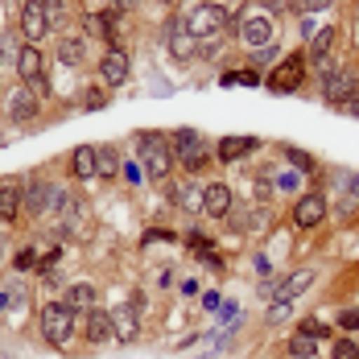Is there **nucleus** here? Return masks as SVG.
<instances>
[{"mask_svg":"<svg viewBox=\"0 0 359 359\" xmlns=\"http://www.w3.org/2000/svg\"><path fill=\"white\" fill-rule=\"evenodd\" d=\"M50 194H54L50 182H29V186H25V211H29V215L50 211Z\"/></svg>","mask_w":359,"mask_h":359,"instance_id":"nucleus-21","label":"nucleus"},{"mask_svg":"<svg viewBox=\"0 0 359 359\" xmlns=\"http://www.w3.org/2000/svg\"><path fill=\"white\" fill-rule=\"evenodd\" d=\"M330 359H359V339H351V334L334 339L330 343Z\"/></svg>","mask_w":359,"mask_h":359,"instance_id":"nucleus-28","label":"nucleus"},{"mask_svg":"<svg viewBox=\"0 0 359 359\" xmlns=\"http://www.w3.org/2000/svg\"><path fill=\"white\" fill-rule=\"evenodd\" d=\"M285 161L297 170V174H318V161H314L306 149H293V144H285Z\"/></svg>","mask_w":359,"mask_h":359,"instance_id":"nucleus-26","label":"nucleus"},{"mask_svg":"<svg viewBox=\"0 0 359 359\" xmlns=\"http://www.w3.org/2000/svg\"><path fill=\"white\" fill-rule=\"evenodd\" d=\"M41 334H46L50 347H67L79 334V310H71L67 302H50L41 310Z\"/></svg>","mask_w":359,"mask_h":359,"instance_id":"nucleus-2","label":"nucleus"},{"mask_svg":"<svg viewBox=\"0 0 359 359\" xmlns=\"http://www.w3.org/2000/svg\"><path fill=\"white\" fill-rule=\"evenodd\" d=\"M326 215H330L326 194H318V190L297 194V203H293V223H297V227H323Z\"/></svg>","mask_w":359,"mask_h":359,"instance_id":"nucleus-6","label":"nucleus"},{"mask_svg":"<svg viewBox=\"0 0 359 359\" xmlns=\"http://www.w3.org/2000/svg\"><path fill=\"white\" fill-rule=\"evenodd\" d=\"M170 153H174V161H190V157L203 153V137H198L194 128H178V133L170 137Z\"/></svg>","mask_w":359,"mask_h":359,"instance_id":"nucleus-18","label":"nucleus"},{"mask_svg":"<svg viewBox=\"0 0 359 359\" xmlns=\"http://www.w3.org/2000/svg\"><path fill=\"white\" fill-rule=\"evenodd\" d=\"M71 174L79 182H95V144H79L71 153Z\"/></svg>","mask_w":359,"mask_h":359,"instance_id":"nucleus-20","label":"nucleus"},{"mask_svg":"<svg viewBox=\"0 0 359 359\" xmlns=\"http://www.w3.org/2000/svg\"><path fill=\"white\" fill-rule=\"evenodd\" d=\"M314 281H318V269H297V273H289L281 281H273V297L269 302H297Z\"/></svg>","mask_w":359,"mask_h":359,"instance_id":"nucleus-8","label":"nucleus"},{"mask_svg":"<svg viewBox=\"0 0 359 359\" xmlns=\"http://www.w3.org/2000/svg\"><path fill=\"white\" fill-rule=\"evenodd\" d=\"M359 95V74L347 71V67H339V71H330L323 79V100L326 104H334V108H343L347 100H355Z\"/></svg>","mask_w":359,"mask_h":359,"instance_id":"nucleus-5","label":"nucleus"},{"mask_svg":"<svg viewBox=\"0 0 359 359\" xmlns=\"http://www.w3.org/2000/svg\"><path fill=\"white\" fill-rule=\"evenodd\" d=\"M62 302H67L71 310H83V314H87V310H95V285L79 281V285L67 289V297H62Z\"/></svg>","mask_w":359,"mask_h":359,"instance_id":"nucleus-23","label":"nucleus"},{"mask_svg":"<svg viewBox=\"0 0 359 359\" xmlns=\"http://www.w3.org/2000/svg\"><path fill=\"white\" fill-rule=\"evenodd\" d=\"M347 194H351V198H359V174H351V178H347Z\"/></svg>","mask_w":359,"mask_h":359,"instance_id":"nucleus-41","label":"nucleus"},{"mask_svg":"<svg viewBox=\"0 0 359 359\" xmlns=\"http://www.w3.org/2000/svg\"><path fill=\"white\" fill-rule=\"evenodd\" d=\"M236 34H240V41H244L248 50H264V46H273L277 29H273V17H269V13H252V17L240 21Z\"/></svg>","mask_w":359,"mask_h":359,"instance_id":"nucleus-7","label":"nucleus"},{"mask_svg":"<svg viewBox=\"0 0 359 359\" xmlns=\"http://www.w3.org/2000/svg\"><path fill=\"white\" fill-rule=\"evenodd\" d=\"M260 149V141L256 137H223V141L215 144V161H244V157H252Z\"/></svg>","mask_w":359,"mask_h":359,"instance_id":"nucleus-14","label":"nucleus"},{"mask_svg":"<svg viewBox=\"0 0 359 359\" xmlns=\"http://www.w3.org/2000/svg\"><path fill=\"white\" fill-rule=\"evenodd\" d=\"M137 161H144V174L149 178H165L170 165H174L170 137L165 133H137Z\"/></svg>","mask_w":359,"mask_h":359,"instance_id":"nucleus-3","label":"nucleus"},{"mask_svg":"<svg viewBox=\"0 0 359 359\" xmlns=\"http://www.w3.org/2000/svg\"><path fill=\"white\" fill-rule=\"evenodd\" d=\"M21 211H25V186L21 182H0V223H13Z\"/></svg>","mask_w":359,"mask_h":359,"instance_id":"nucleus-16","label":"nucleus"},{"mask_svg":"<svg viewBox=\"0 0 359 359\" xmlns=\"http://www.w3.org/2000/svg\"><path fill=\"white\" fill-rule=\"evenodd\" d=\"M17 74L25 79V87L46 79V58H41L37 46H21V50H17Z\"/></svg>","mask_w":359,"mask_h":359,"instance_id":"nucleus-15","label":"nucleus"},{"mask_svg":"<svg viewBox=\"0 0 359 359\" xmlns=\"http://www.w3.org/2000/svg\"><path fill=\"white\" fill-rule=\"evenodd\" d=\"M318 34V25H314V21H302V37H306V41H310V37Z\"/></svg>","mask_w":359,"mask_h":359,"instance_id":"nucleus-42","label":"nucleus"},{"mask_svg":"<svg viewBox=\"0 0 359 359\" xmlns=\"http://www.w3.org/2000/svg\"><path fill=\"white\" fill-rule=\"evenodd\" d=\"M306 67H310L306 54H289V58H281V62L273 67V74L264 79V87H269L273 95H293V91L306 83Z\"/></svg>","mask_w":359,"mask_h":359,"instance_id":"nucleus-4","label":"nucleus"},{"mask_svg":"<svg viewBox=\"0 0 359 359\" xmlns=\"http://www.w3.org/2000/svg\"><path fill=\"white\" fill-rule=\"evenodd\" d=\"M334 326H339V330H347V334H359V306H347V310H339Z\"/></svg>","mask_w":359,"mask_h":359,"instance_id":"nucleus-30","label":"nucleus"},{"mask_svg":"<svg viewBox=\"0 0 359 359\" xmlns=\"http://www.w3.org/2000/svg\"><path fill=\"white\" fill-rule=\"evenodd\" d=\"M37 264H41V260H37V248H21L13 256V269H17V273H34Z\"/></svg>","mask_w":359,"mask_h":359,"instance_id":"nucleus-31","label":"nucleus"},{"mask_svg":"<svg viewBox=\"0 0 359 359\" xmlns=\"http://www.w3.org/2000/svg\"><path fill=\"white\" fill-rule=\"evenodd\" d=\"M83 339H87L91 347H104L108 339H116V326H111V314L104 310V306L87 310V318H83Z\"/></svg>","mask_w":359,"mask_h":359,"instance_id":"nucleus-12","label":"nucleus"},{"mask_svg":"<svg viewBox=\"0 0 359 359\" xmlns=\"http://www.w3.org/2000/svg\"><path fill=\"white\" fill-rule=\"evenodd\" d=\"M277 58V46H264V50H252V71H260V67H269Z\"/></svg>","mask_w":359,"mask_h":359,"instance_id":"nucleus-32","label":"nucleus"},{"mask_svg":"<svg viewBox=\"0 0 359 359\" xmlns=\"http://www.w3.org/2000/svg\"><path fill=\"white\" fill-rule=\"evenodd\" d=\"M203 306H207V310H219L223 302H219V293H207V297H203Z\"/></svg>","mask_w":359,"mask_h":359,"instance_id":"nucleus-44","label":"nucleus"},{"mask_svg":"<svg viewBox=\"0 0 359 359\" xmlns=\"http://www.w3.org/2000/svg\"><path fill=\"white\" fill-rule=\"evenodd\" d=\"M289 314H293V302H273V310H269V323H285Z\"/></svg>","mask_w":359,"mask_h":359,"instance_id":"nucleus-33","label":"nucleus"},{"mask_svg":"<svg viewBox=\"0 0 359 359\" xmlns=\"http://www.w3.org/2000/svg\"><path fill=\"white\" fill-rule=\"evenodd\" d=\"M203 211L211 219H227L236 211V194H231V186L227 182H211L207 190H203Z\"/></svg>","mask_w":359,"mask_h":359,"instance_id":"nucleus-11","label":"nucleus"},{"mask_svg":"<svg viewBox=\"0 0 359 359\" xmlns=\"http://www.w3.org/2000/svg\"><path fill=\"white\" fill-rule=\"evenodd\" d=\"M120 174H124L128 182H141V165H137V161H124V165H120Z\"/></svg>","mask_w":359,"mask_h":359,"instance_id":"nucleus-36","label":"nucleus"},{"mask_svg":"<svg viewBox=\"0 0 359 359\" xmlns=\"http://www.w3.org/2000/svg\"><path fill=\"white\" fill-rule=\"evenodd\" d=\"M0 260H4V236H0Z\"/></svg>","mask_w":359,"mask_h":359,"instance_id":"nucleus-48","label":"nucleus"},{"mask_svg":"<svg viewBox=\"0 0 359 359\" xmlns=\"http://www.w3.org/2000/svg\"><path fill=\"white\" fill-rule=\"evenodd\" d=\"M219 314H223V323H236V318H240V306L227 302V306H219Z\"/></svg>","mask_w":359,"mask_h":359,"instance_id":"nucleus-37","label":"nucleus"},{"mask_svg":"<svg viewBox=\"0 0 359 359\" xmlns=\"http://www.w3.org/2000/svg\"><path fill=\"white\" fill-rule=\"evenodd\" d=\"M0 58H4V46H0Z\"/></svg>","mask_w":359,"mask_h":359,"instance_id":"nucleus-49","label":"nucleus"},{"mask_svg":"<svg viewBox=\"0 0 359 359\" xmlns=\"http://www.w3.org/2000/svg\"><path fill=\"white\" fill-rule=\"evenodd\" d=\"M207 165H211V157H207V153H198V157H190V161H182V170H186V174H203Z\"/></svg>","mask_w":359,"mask_h":359,"instance_id":"nucleus-34","label":"nucleus"},{"mask_svg":"<svg viewBox=\"0 0 359 359\" xmlns=\"http://www.w3.org/2000/svg\"><path fill=\"white\" fill-rule=\"evenodd\" d=\"M182 21H186V29L194 34L198 46H203V41H219V37L236 25V17H231L223 4H215V0H207V4H198V8H190Z\"/></svg>","mask_w":359,"mask_h":359,"instance_id":"nucleus-1","label":"nucleus"},{"mask_svg":"<svg viewBox=\"0 0 359 359\" xmlns=\"http://www.w3.org/2000/svg\"><path fill=\"white\" fill-rule=\"evenodd\" d=\"M116 174H120V157H116V149H111V144H100V149H95V178L111 182Z\"/></svg>","mask_w":359,"mask_h":359,"instance_id":"nucleus-22","label":"nucleus"},{"mask_svg":"<svg viewBox=\"0 0 359 359\" xmlns=\"http://www.w3.org/2000/svg\"><path fill=\"white\" fill-rule=\"evenodd\" d=\"M297 334H306V339H314V343H318V339L330 334V326H326L323 318H314V314H310V318H302V323H297Z\"/></svg>","mask_w":359,"mask_h":359,"instance_id":"nucleus-29","label":"nucleus"},{"mask_svg":"<svg viewBox=\"0 0 359 359\" xmlns=\"http://www.w3.org/2000/svg\"><path fill=\"white\" fill-rule=\"evenodd\" d=\"M111 326H116V339L133 343V339L141 334V310H137V306H124V310H116V314H111Z\"/></svg>","mask_w":359,"mask_h":359,"instance_id":"nucleus-19","label":"nucleus"},{"mask_svg":"<svg viewBox=\"0 0 359 359\" xmlns=\"http://www.w3.org/2000/svg\"><path fill=\"white\" fill-rule=\"evenodd\" d=\"M165 50H170L178 62H190V58L198 54V41L186 29V21H170V25H165Z\"/></svg>","mask_w":359,"mask_h":359,"instance_id":"nucleus-10","label":"nucleus"},{"mask_svg":"<svg viewBox=\"0 0 359 359\" xmlns=\"http://www.w3.org/2000/svg\"><path fill=\"white\" fill-rule=\"evenodd\" d=\"M277 186H281V190H297V186H302V174H297V170H293V174H281Z\"/></svg>","mask_w":359,"mask_h":359,"instance_id":"nucleus-35","label":"nucleus"},{"mask_svg":"<svg viewBox=\"0 0 359 359\" xmlns=\"http://www.w3.org/2000/svg\"><path fill=\"white\" fill-rule=\"evenodd\" d=\"M141 0H116V8H137Z\"/></svg>","mask_w":359,"mask_h":359,"instance_id":"nucleus-47","label":"nucleus"},{"mask_svg":"<svg viewBox=\"0 0 359 359\" xmlns=\"http://www.w3.org/2000/svg\"><path fill=\"white\" fill-rule=\"evenodd\" d=\"M8 120H13V124H29V120H37V95L29 91V87H21V91L8 95Z\"/></svg>","mask_w":359,"mask_h":359,"instance_id":"nucleus-17","label":"nucleus"},{"mask_svg":"<svg viewBox=\"0 0 359 359\" xmlns=\"http://www.w3.org/2000/svg\"><path fill=\"white\" fill-rule=\"evenodd\" d=\"M330 46H334V29L326 25V29H318V34L310 37V50H306L310 67H314V62H323V58H330Z\"/></svg>","mask_w":359,"mask_h":359,"instance_id":"nucleus-24","label":"nucleus"},{"mask_svg":"<svg viewBox=\"0 0 359 359\" xmlns=\"http://www.w3.org/2000/svg\"><path fill=\"white\" fill-rule=\"evenodd\" d=\"M339 111H347V116H359V95H355V100H347V104H343Z\"/></svg>","mask_w":359,"mask_h":359,"instance_id":"nucleus-43","label":"nucleus"},{"mask_svg":"<svg viewBox=\"0 0 359 359\" xmlns=\"http://www.w3.org/2000/svg\"><path fill=\"white\" fill-rule=\"evenodd\" d=\"M128 71H133V62H128V54H124V50H108V54L100 58V79H104L108 87L128 83Z\"/></svg>","mask_w":359,"mask_h":359,"instance_id":"nucleus-13","label":"nucleus"},{"mask_svg":"<svg viewBox=\"0 0 359 359\" xmlns=\"http://www.w3.org/2000/svg\"><path fill=\"white\" fill-rule=\"evenodd\" d=\"M240 83H244V87H260V71H240Z\"/></svg>","mask_w":359,"mask_h":359,"instance_id":"nucleus-39","label":"nucleus"},{"mask_svg":"<svg viewBox=\"0 0 359 359\" xmlns=\"http://www.w3.org/2000/svg\"><path fill=\"white\" fill-rule=\"evenodd\" d=\"M330 4H334V0H302L306 13H323V8H330Z\"/></svg>","mask_w":359,"mask_h":359,"instance_id":"nucleus-38","label":"nucleus"},{"mask_svg":"<svg viewBox=\"0 0 359 359\" xmlns=\"http://www.w3.org/2000/svg\"><path fill=\"white\" fill-rule=\"evenodd\" d=\"M46 34H50L46 4L41 0H25V8H21V37H25V46H37Z\"/></svg>","mask_w":359,"mask_h":359,"instance_id":"nucleus-9","label":"nucleus"},{"mask_svg":"<svg viewBox=\"0 0 359 359\" xmlns=\"http://www.w3.org/2000/svg\"><path fill=\"white\" fill-rule=\"evenodd\" d=\"M8 302H13V297H8V289H0V314L8 310Z\"/></svg>","mask_w":359,"mask_h":359,"instance_id":"nucleus-46","label":"nucleus"},{"mask_svg":"<svg viewBox=\"0 0 359 359\" xmlns=\"http://www.w3.org/2000/svg\"><path fill=\"white\" fill-rule=\"evenodd\" d=\"M83 58H87V46L79 37H62L58 41V62L62 67H83Z\"/></svg>","mask_w":359,"mask_h":359,"instance_id":"nucleus-25","label":"nucleus"},{"mask_svg":"<svg viewBox=\"0 0 359 359\" xmlns=\"http://www.w3.org/2000/svg\"><path fill=\"white\" fill-rule=\"evenodd\" d=\"M314 355H318V343L293 330V339H289V359H314Z\"/></svg>","mask_w":359,"mask_h":359,"instance_id":"nucleus-27","label":"nucleus"},{"mask_svg":"<svg viewBox=\"0 0 359 359\" xmlns=\"http://www.w3.org/2000/svg\"><path fill=\"white\" fill-rule=\"evenodd\" d=\"M41 4H46V13H62V4H67V0H41Z\"/></svg>","mask_w":359,"mask_h":359,"instance_id":"nucleus-45","label":"nucleus"},{"mask_svg":"<svg viewBox=\"0 0 359 359\" xmlns=\"http://www.w3.org/2000/svg\"><path fill=\"white\" fill-rule=\"evenodd\" d=\"M104 104H108L104 91H87V108H104Z\"/></svg>","mask_w":359,"mask_h":359,"instance_id":"nucleus-40","label":"nucleus"}]
</instances>
